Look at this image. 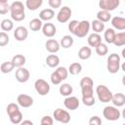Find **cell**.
<instances>
[{
	"mask_svg": "<svg viewBox=\"0 0 125 125\" xmlns=\"http://www.w3.org/2000/svg\"><path fill=\"white\" fill-rule=\"evenodd\" d=\"M96 94L98 96L99 101L104 104L111 102V99L113 96L112 92L105 85H98L96 88Z\"/></svg>",
	"mask_w": 125,
	"mask_h": 125,
	"instance_id": "obj_1",
	"label": "cell"
},
{
	"mask_svg": "<svg viewBox=\"0 0 125 125\" xmlns=\"http://www.w3.org/2000/svg\"><path fill=\"white\" fill-rule=\"evenodd\" d=\"M107 71L111 74L117 73L120 68V57L119 55L112 53L107 58V64H106Z\"/></svg>",
	"mask_w": 125,
	"mask_h": 125,
	"instance_id": "obj_2",
	"label": "cell"
},
{
	"mask_svg": "<svg viewBox=\"0 0 125 125\" xmlns=\"http://www.w3.org/2000/svg\"><path fill=\"white\" fill-rule=\"evenodd\" d=\"M80 88L82 96H94V82L91 77L85 76L80 80Z\"/></svg>",
	"mask_w": 125,
	"mask_h": 125,
	"instance_id": "obj_3",
	"label": "cell"
},
{
	"mask_svg": "<svg viewBox=\"0 0 125 125\" xmlns=\"http://www.w3.org/2000/svg\"><path fill=\"white\" fill-rule=\"evenodd\" d=\"M103 115L108 121H115L120 118L121 112L115 105H106L103 110Z\"/></svg>",
	"mask_w": 125,
	"mask_h": 125,
	"instance_id": "obj_4",
	"label": "cell"
},
{
	"mask_svg": "<svg viewBox=\"0 0 125 125\" xmlns=\"http://www.w3.org/2000/svg\"><path fill=\"white\" fill-rule=\"evenodd\" d=\"M90 27H91V22L84 20V21H79V23L77 24L76 28H75V31H74V35L79 37V38H83L85 37L88 33H89V30H90Z\"/></svg>",
	"mask_w": 125,
	"mask_h": 125,
	"instance_id": "obj_5",
	"label": "cell"
},
{
	"mask_svg": "<svg viewBox=\"0 0 125 125\" xmlns=\"http://www.w3.org/2000/svg\"><path fill=\"white\" fill-rule=\"evenodd\" d=\"M53 117L56 121L60 122V123H63L66 124L70 121V114L67 110L62 109V108H57L55 109L54 113H53Z\"/></svg>",
	"mask_w": 125,
	"mask_h": 125,
	"instance_id": "obj_6",
	"label": "cell"
},
{
	"mask_svg": "<svg viewBox=\"0 0 125 125\" xmlns=\"http://www.w3.org/2000/svg\"><path fill=\"white\" fill-rule=\"evenodd\" d=\"M34 88H35V91L40 96H46L47 94H49L51 89L49 83L42 78H39L34 82Z\"/></svg>",
	"mask_w": 125,
	"mask_h": 125,
	"instance_id": "obj_7",
	"label": "cell"
},
{
	"mask_svg": "<svg viewBox=\"0 0 125 125\" xmlns=\"http://www.w3.org/2000/svg\"><path fill=\"white\" fill-rule=\"evenodd\" d=\"M71 14H72L71 9L67 6H63L60 9V11L57 14V21L61 23H65L69 21Z\"/></svg>",
	"mask_w": 125,
	"mask_h": 125,
	"instance_id": "obj_8",
	"label": "cell"
},
{
	"mask_svg": "<svg viewBox=\"0 0 125 125\" xmlns=\"http://www.w3.org/2000/svg\"><path fill=\"white\" fill-rule=\"evenodd\" d=\"M120 4V0H100L99 6L101 10H105L108 12H111L115 10Z\"/></svg>",
	"mask_w": 125,
	"mask_h": 125,
	"instance_id": "obj_9",
	"label": "cell"
},
{
	"mask_svg": "<svg viewBox=\"0 0 125 125\" xmlns=\"http://www.w3.org/2000/svg\"><path fill=\"white\" fill-rule=\"evenodd\" d=\"M16 79L20 82V83H25L28 81L29 77H30V73H29V70L23 66H21V67H18V69L16 70Z\"/></svg>",
	"mask_w": 125,
	"mask_h": 125,
	"instance_id": "obj_10",
	"label": "cell"
},
{
	"mask_svg": "<svg viewBox=\"0 0 125 125\" xmlns=\"http://www.w3.org/2000/svg\"><path fill=\"white\" fill-rule=\"evenodd\" d=\"M17 103L21 107H30L33 104V98L26 94H20L17 97Z\"/></svg>",
	"mask_w": 125,
	"mask_h": 125,
	"instance_id": "obj_11",
	"label": "cell"
},
{
	"mask_svg": "<svg viewBox=\"0 0 125 125\" xmlns=\"http://www.w3.org/2000/svg\"><path fill=\"white\" fill-rule=\"evenodd\" d=\"M63 104L65 106V108L69 109V110H75L79 107V100L78 98L74 97V96H68L64 99L63 101Z\"/></svg>",
	"mask_w": 125,
	"mask_h": 125,
	"instance_id": "obj_12",
	"label": "cell"
},
{
	"mask_svg": "<svg viewBox=\"0 0 125 125\" xmlns=\"http://www.w3.org/2000/svg\"><path fill=\"white\" fill-rule=\"evenodd\" d=\"M28 36V31L27 28L24 26H18L16 27L15 31H14V37L17 41H24Z\"/></svg>",
	"mask_w": 125,
	"mask_h": 125,
	"instance_id": "obj_13",
	"label": "cell"
},
{
	"mask_svg": "<svg viewBox=\"0 0 125 125\" xmlns=\"http://www.w3.org/2000/svg\"><path fill=\"white\" fill-rule=\"evenodd\" d=\"M42 33H43L44 36H46L48 38H51V37L55 36V34L57 33V27L52 22L44 23L43 26H42Z\"/></svg>",
	"mask_w": 125,
	"mask_h": 125,
	"instance_id": "obj_14",
	"label": "cell"
},
{
	"mask_svg": "<svg viewBox=\"0 0 125 125\" xmlns=\"http://www.w3.org/2000/svg\"><path fill=\"white\" fill-rule=\"evenodd\" d=\"M45 48L46 50L51 53V54H56L57 52L60 51V48H61V44L55 40V39H48L45 43Z\"/></svg>",
	"mask_w": 125,
	"mask_h": 125,
	"instance_id": "obj_15",
	"label": "cell"
},
{
	"mask_svg": "<svg viewBox=\"0 0 125 125\" xmlns=\"http://www.w3.org/2000/svg\"><path fill=\"white\" fill-rule=\"evenodd\" d=\"M111 25L113 28L118 30H125V18L122 17H113L110 20Z\"/></svg>",
	"mask_w": 125,
	"mask_h": 125,
	"instance_id": "obj_16",
	"label": "cell"
},
{
	"mask_svg": "<svg viewBox=\"0 0 125 125\" xmlns=\"http://www.w3.org/2000/svg\"><path fill=\"white\" fill-rule=\"evenodd\" d=\"M24 6L22 4V2L21 1H15L11 4V8H10V13L11 15H17V14H22L24 13Z\"/></svg>",
	"mask_w": 125,
	"mask_h": 125,
	"instance_id": "obj_17",
	"label": "cell"
},
{
	"mask_svg": "<svg viewBox=\"0 0 125 125\" xmlns=\"http://www.w3.org/2000/svg\"><path fill=\"white\" fill-rule=\"evenodd\" d=\"M87 41H88V44H89L90 47H95L96 48L99 44L102 43V37H101V35L99 33L93 32L88 36Z\"/></svg>",
	"mask_w": 125,
	"mask_h": 125,
	"instance_id": "obj_18",
	"label": "cell"
},
{
	"mask_svg": "<svg viewBox=\"0 0 125 125\" xmlns=\"http://www.w3.org/2000/svg\"><path fill=\"white\" fill-rule=\"evenodd\" d=\"M111 102H112L113 105H115V106H117V107L123 106V105L125 104V95L122 94V93L113 94L112 99H111Z\"/></svg>",
	"mask_w": 125,
	"mask_h": 125,
	"instance_id": "obj_19",
	"label": "cell"
},
{
	"mask_svg": "<svg viewBox=\"0 0 125 125\" xmlns=\"http://www.w3.org/2000/svg\"><path fill=\"white\" fill-rule=\"evenodd\" d=\"M55 16V12L52 8H48V9H44L39 13V19H41L42 21H51Z\"/></svg>",
	"mask_w": 125,
	"mask_h": 125,
	"instance_id": "obj_20",
	"label": "cell"
},
{
	"mask_svg": "<svg viewBox=\"0 0 125 125\" xmlns=\"http://www.w3.org/2000/svg\"><path fill=\"white\" fill-rule=\"evenodd\" d=\"M91 56H92V50L90 47L83 46L78 51V58L80 60H83V61L88 60V59H90Z\"/></svg>",
	"mask_w": 125,
	"mask_h": 125,
	"instance_id": "obj_21",
	"label": "cell"
},
{
	"mask_svg": "<svg viewBox=\"0 0 125 125\" xmlns=\"http://www.w3.org/2000/svg\"><path fill=\"white\" fill-rule=\"evenodd\" d=\"M115 36H116V32H115V30L113 28L105 29L104 37V40H105V42L107 44H113V42L115 40Z\"/></svg>",
	"mask_w": 125,
	"mask_h": 125,
	"instance_id": "obj_22",
	"label": "cell"
},
{
	"mask_svg": "<svg viewBox=\"0 0 125 125\" xmlns=\"http://www.w3.org/2000/svg\"><path fill=\"white\" fill-rule=\"evenodd\" d=\"M43 4V0H25V7L30 11H36Z\"/></svg>",
	"mask_w": 125,
	"mask_h": 125,
	"instance_id": "obj_23",
	"label": "cell"
},
{
	"mask_svg": "<svg viewBox=\"0 0 125 125\" xmlns=\"http://www.w3.org/2000/svg\"><path fill=\"white\" fill-rule=\"evenodd\" d=\"M42 21H43L41 19H38V18L32 19L29 21V28L32 31H39L40 29H42V26H43V22Z\"/></svg>",
	"mask_w": 125,
	"mask_h": 125,
	"instance_id": "obj_24",
	"label": "cell"
},
{
	"mask_svg": "<svg viewBox=\"0 0 125 125\" xmlns=\"http://www.w3.org/2000/svg\"><path fill=\"white\" fill-rule=\"evenodd\" d=\"M60 63V58L57 56V55H49L47 58H46V64L49 66V67H57Z\"/></svg>",
	"mask_w": 125,
	"mask_h": 125,
	"instance_id": "obj_25",
	"label": "cell"
},
{
	"mask_svg": "<svg viewBox=\"0 0 125 125\" xmlns=\"http://www.w3.org/2000/svg\"><path fill=\"white\" fill-rule=\"evenodd\" d=\"M59 92H60V94H61L62 96L68 97V96H70V95L72 94V92H73V88H72V86H71L70 84H68V83H64V84H62V85L60 86V88H59Z\"/></svg>",
	"mask_w": 125,
	"mask_h": 125,
	"instance_id": "obj_26",
	"label": "cell"
},
{
	"mask_svg": "<svg viewBox=\"0 0 125 125\" xmlns=\"http://www.w3.org/2000/svg\"><path fill=\"white\" fill-rule=\"evenodd\" d=\"M97 19L103 22H107L111 20V15L110 12L105 11V10H101L97 13Z\"/></svg>",
	"mask_w": 125,
	"mask_h": 125,
	"instance_id": "obj_27",
	"label": "cell"
},
{
	"mask_svg": "<svg viewBox=\"0 0 125 125\" xmlns=\"http://www.w3.org/2000/svg\"><path fill=\"white\" fill-rule=\"evenodd\" d=\"M73 43H74V40H73V38H72L70 35H64V36L61 39V42H60L61 47H62L63 49H68V48H70V47L73 45Z\"/></svg>",
	"mask_w": 125,
	"mask_h": 125,
	"instance_id": "obj_28",
	"label": "cell"
},
{
	"mask_svg": "<svg viewBox=\"0 0 125 125\" xmlns=\"http://www.w3.org/2000/svg\"><path fill=\"white\" fill-rule=\"evenodd\" d=\"M12 62H14L16 67H21V66H23V64L26 62V59H25V57L23 55L18 54V55H15L12 58Z\"/></svg>",
	"mask_w": 125,
	"mask_h": 125,
	"instance_id": "obj_29",
	"label": "cell"
},
{
	"mask_svg": "<svg viewBox=\"0 0 125 125\" xmlns=\"http://www.w3.org/2000/svg\"><path fill=\"white\" fill-rule=\"evenodd\" d=\"M91 27H92V29H93L94 32L100 33V32L104 31V23L97 19V20H94L91 22Z\"/></svg>",
	"mask_w": 125,
	"mask_h": 125,
	"instance_id": "obj_30",
	"label": "cell"
},
{
	"mask_svg": "<svg viewBox=\"0 0 125 125\" xmlns=\"http://www.w3.org/2000/svg\"><path fill=\"white\" fill-rule=\"evenodd\" d=\"M15 64L12 61L10 62H4L1 63L0 65V69H1V72L2 73H10L14 68H15Z\"/></svg>",
	"mask_w": 125,
	"mask_h": 125,
	"instance_id": "obj_31",
	"label": "cell"
},
{
	"mask_svg": "<svg viewBox=\"0 0 125 125\" xmlns=\"http://www.w3.org/2000/svg\"><path fill=\"white\" fill-rule=\"evenodd\" d=\"M9 118H10V121L13 124H21V121H22V113H21V110H18L17 112H14V113L10 114Z\"/></svg>",
	"mask_w": 125,
	"mask_h": 125,
	"instance_id": "obj_32",
	"label": "cell"
},
{
	"mask_svg": "<svg viewBox=\"0 0 125 125\" xmlns=\"http://www.w3.org/2000/svg\"><path fill=\"white\" fill-rule=\"evenodd\" d=\"M82 71V65L79 62H72L69 66H68V72L71 75H76L79 74Z\"/></svg>",
	"mask_w": 125,
	"mask_h": 125,
	"instance_id": "obj_33",
	"label": "cell"
},
{
	"mask_svg": "<svg viewBox=\"0 0 125 125\" xmlns=\"http://www.w3.org/2000/svg\"><path fill=\"white\" fill-rule=\"evenodd\" d=\"M113 44H114L115 46H117V47L125 46V31H122V32H118V33H116L115 40H114Z\"/></svg>",
	"mask_w": 125,
	"mask_h": 125,
	"instance_id": "obj_34",
	"label": "cell"
},
{
	"mask_svg": "<svg viewBox=\"0 0 125 125\" xmlns=\"http://www.w3.org/2000/svg\"><path fill=\"white\" fill-rule=\"evenodd\" d=\"M1 29L3 30V31H11L13 28H14V23H13V21H11V20H9V19H4V20H2V21H1Z\"/></svg>",
	"mask_w": 125,
	"mask_h": 125,
	"instance_id": "obj_35",
	"label": "cell"
},
{
	"mask_svg": "<svg viewBox=\"0 0 125 125\" xmlns=\"http://www.w3.org/2000/svg\"><path fill=\"white\" fill-rule=\"evenodd\" d=\"M95 49H96V53H97L99 56H101V57L105 56V55L107 54V52H108V48H107L106 44H104V43L99 44Z\"/></svg>",
	"mask_w": 125,
	"mask_h": 125,
	"instance_id": "obj_36",
	"label": "cell"
},
{
	"mask_svg": "<svg viewBox=\"0 0 125 125\" xmlns=\"http://www.w3.org/2000/svg\"><path fill=\"white\" fill-rule=\"evenodd\" d=\"M58 74H59V76L62 79V80H65L66 78H67V76H68V69L67 68H65L64 66H59V67H57V69L55 70Z\"/></svg>",
	"mask_w": 125,
	"mask_h": 125,
	"instance_id": "obj_37",
	"label": "cell"
},
{
	"mask_svg": "<svg viewBox=\"0 0 125 125\" xmlns=\"http://www.w3.org/2000/svg\"><path fill=\"white\" fill-rule=\"evenodd\" d=\"M82 102L86 106H92L95 104L96 100L94 96H82Z\"/></svg>",
	"mask_w": 125,
	"mask_h": 125,
	"instance_id": "obj_38",
	"label": "cell"
},
{
	"mask_svg": "<svg viewBox=\"0 0 125 125\" xmlns=\"http://www.w3.org/2000/svg\"><path fill=\"white\" fill-rule=\"evenodd\" d=\"M18 110H20V105L19 104H15V103H10L7 107H6V111L8 113V115L14 113V112H17Z\"/></svg>",
	"mask_w": 125,
	"mask_h": 125,
	"instance_id": "obj_39",
	"label": "cell"
},
{
	"mask_svg": "<svg viewBox=\"0 0 125 125\" xmlns=\"http://www.w3.org/2000/svg\"><path fill=\"white\" fill-rule=\"evenodd\" d=\"M9 35L6 33V31H1L0 32V46L4 47L9 43Z\"/></svg>",
	"mask_w": 125,
	"mask_h": 125,
	"instance_id": "obj_40",
	"label": "cell"
},
{
	"mask_svg": "<svg viewBox=\"0 0 125 125\" xmlns=\"http://www.w3.org/2000/svg\"><path fill=\"white\" fill-rule=\"evenodd\" d=\"M50 79H51L52 84H54V85H59V84H61L62 81V79L59 76V74H58L56 71L52 72V74H51V76H50Z\"/></svg>",
	"mask_w": 125,
	"mask_h": 125,
	"instance_id": "obj_41",
	"label": "cell"
},
{
	"mask_svg": "<svg viewBox=\"0 0 125 125\" xmlns=\"http://www.w3.org/2000/svg\"><path fill=\"white\" fill-rule=\"evenodd\" d=\"M54 123V118L49 116V115H45L41 118V121H40V124L41 125H53Z\"/></svg>",
	"mask_w": 125,
	"mask_h": 125,
	"instance_id": "obj_42",
	"label": "cell"
},
{
	"mask_svg": "<svg viewBox=\"0 0 125 125\" xmlns=\"http://www.w3.org/2000/svg\"><path fill=\"white\" fill-rule=\"evenodd\" d=\"M48 4L53 10L58 9V8H61L62 6V0H48Z\"/></svg>",
	"mask_w": 125,
	"mask_h": 125,
	"instance_id": "obj_43",
	"label": "cell"
},
{
	"mask_svg": "<svg viewBox=\"0 0 125 125\" xmlns=\"http://www.w3.org/2000/svg\"><path fill=\"white\" fill-rule=\"evenodd\" d=\"M11 5H9L8 3H0V14L1 15H5L10 11Z\"/></svg>",
	"mask_w": 125,
	"mask_h": 125,
	"instance_id": "obj_44",
	"label": "cell"
},
{
	"mask_svg": "<svg viewBox=\"0 0 125 125\" xmlns=\"http://www.w3.org/2000/svg\"><path fill=\"white\" fill-rule=\"evenodd\" d=\"M89 124L90 125H101L102 124V119H101V117H99L97 115L92 116L89 119Z\"/></svg>",
	"mask_w": 125,
	"mask_h": 125,
	"instance_id": "obj_45",
	"label": "cell"
},
{
	"mask_svg": "<svg viewBox=\"0 0 125 125\" xmlns=\"http://www.w3.org/2000/svg\"><path fill=\"white\" fill-rule=\"evenodd\" d=\"M78 23H79V21H76V20H73V21H69V23H68V30H69L72 34L74 33L75 28H76V26H77Z\"/></svg>",
	"mask_w": 125,
	"mask_h": 125,
	"instance_id": "obj_46",
	"label": "cell"
},
{
	"mask_svg": "<svg viewBox=\"0 0 125 125\" xmlns=\"http://www.w3.org/2000/svg\"><path fill=\"white\" fill-rule=\"evenodd\" d=\"M11 18L15 21H21L25 19V13L22 14H17V15H11Z\"/></svg>",
	"mask_w": 125,
	"mask_h": 125,
	"instance_id": "obj_47",
	"label": "cell"
},
{
	"mask_svg": "<svg viewBox=\"0 0 125 125\" xmlns=\"http://www.w3.org/2000/svg\"><path fill=\"white\" fill-rule=\"evenodd\" d=\"M21 124H22V125H26V124H28V125H33V122H32L31 120H22Z\"/></svg>",
	"mask_w": 125,
	"mask_h": 125,
	"instance_id": "obj_48",
	"label": "cell"
},
{
	"mask_svg": "<svg viewBox=\"0 0 125 125\" xmlns=\"http://www.w3.org/2000/svg\"><path fill=\"white\" fill-rule=\"evenodd\" d=\"M120 67H121V69H122V70L125 72V62H123V63L120 65Z\"/></svg>",
	"mask_w": 125,
	"mask_h": 125,
	"instance_id": "obj_49",
	"label": "cell"
},
{
	"mask_svg": "<svg viewBox=\"0 0 125 125\" xmlns=\"http://www.w3.org/2000/svg\"><path fill=\"white\" fill-rule=\"evenodd\" d=\"M121 55H122V57L125 59V48L122 49V51H121Z\"/></svg>",
	"mask_w": 125,
	"mask_h": 125,
	"instance_id": "obj_50",
	"label": "cell"
},
{
	"mask_svg": "<svg viewBox=\"0 0 125 125\" xmlns=\"http://www.w3.org/2000/svg\"><path fill=\"white\" fill-rule=\"evenodd\" d=\"M121 115H122V117L125 119V108L122 110V112H121Z\"/></svg>",
	"mask_w": 125,
	"mask_h": 125,
	"instance_id": "obj_51",
	"label": "cell"
},
{
	"mask_svg": "<svg viewBox=\"0 0 125 125\" xmlns=\"http://www.w3.org/2000/svg\"><path fill=\"white\" fill-rule=\"evenodd\" d=\"M122 84H123V85L125 86V75H124V76L122 77Z\"/></svg>",
	"mask_w": 125,
	"mask_h": 125,
	"instance_id": "obj_52",
	"label": "cell"
},
{
	"mask_svg": "<svg viewBox=\"0 0 125 125\" xmlns=\"http://www.w3.org/2000/svg\"><path fill=\"white\" fill-rule=\"evenodd\" d=\"M8 0H0V3H7Z\"/></svg>",
	"mask_w": 125,
	"mask_h": 125,
	"instance_id": "obj_53",
	"label": "cell"
},
{
	"mask_svg": "<svg viewBox=\"0 0 125 125\" xmlns=\"http://www.w3.org/2000/svg\"><path fill=\"white\" fill-rule=\"evenodd\" d=\"M124 3H125V0H124Z\"/></svg>",
	"mask_w": 125,
	"mask_h": 125,
	"instance_id": "obj_54",
	"label": "cell"
}]
</instances>
